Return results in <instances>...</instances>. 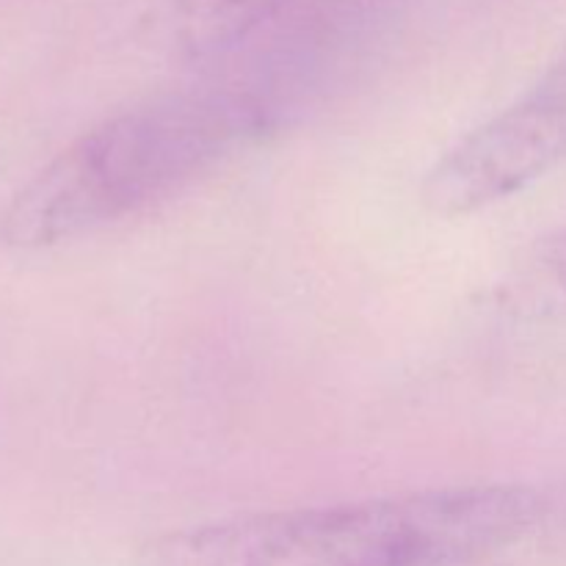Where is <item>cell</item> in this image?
<instances>
[{"label":"cell","instance_id":"cell-1","mask_svg":"<svg viewBox=\"0 0 566 566\" xmlns=\"http://www.w3.org/2000/svg\"><path fill=\"white\" fill-rule=\"evenodd\" d=\"M542 492L473 484L175 531L138 566H464L539 528Z\"/></svg>","mask_w":566,"mask_h":566},{"label":"cell","instance_id":"cell-6","mask_svg":"<svg viewBox=\"0 0 566 566\" xmlns=\"http://www.w3.org/2000/svg\"><path fill=\"white\" fill-rule=\"evenodd\" d=\"M539 525H551V528L566 542V481L564 484H558L553 492H542Z\"/></svg>","mask_w":566,"mask_h":566},{"label":"cell","instance_id":"cell-2","mask_svg":"<svg viewBox=\"0 0 566 566\" xmlns=\"http://www.w3.org/2000/svg\"><path fill=\"white\" fill-rule=\"evenodd\" d=\"M269 119L258 94L227 86L166 94L108 116L11 197L0 238L36 252L92 235L186 188Z\"/></svg>","mask_w":566,"mask_h":566},{"label":"cell","instance_id":"cell-4","mask_svg":"<svg viewBox=\"0 0 566 566\" xmlns=\"http://www.w3.org/2000/svg\"><path fill=\"white\" fill-rule=\"evenodd\" d=\"M298 0H175L171 36L191 59H219L263 33Z\"/></svg>","mask_w":566,"mask_h":566},{"label":"cell","instance_id":"cell-5","mask_svg":"<svg viewBox=\"0 0 566 566\" xmlns=\"http://www.w3.org/2000/svg\"><path fill=\"white\" fill-rule=\"evenodd\" d=\"M497 304L517 318L539 321L566 313V230L536 238L512 265Z\"/></svg>","mask_w":566,"mask_h":566},{"label":"cell","instance_id":"cell-3","mask_svg":"<svg viewBox=\"0 0 566 566\" xmlns=\"http://www.w3.org/2000/svg\"><path fill=\"white\" fill-rule=\"evenodd\" d=\"M566 160V53L509 108L453 144L429 169L423 202L470 216L523 191Z\"/></svg>","mask_w":566,"mask_h":566}]
</instances>
